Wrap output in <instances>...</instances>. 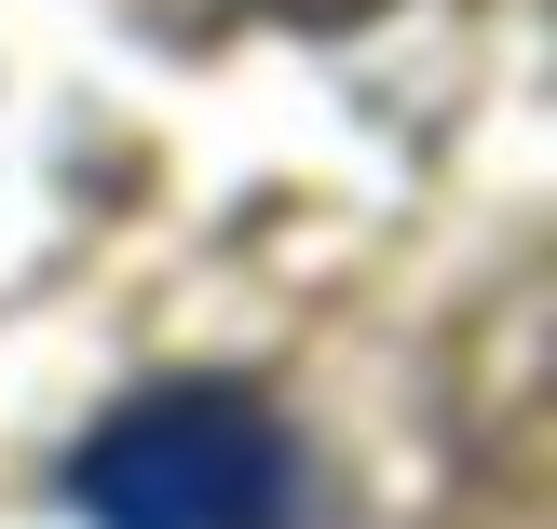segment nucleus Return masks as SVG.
<instances>
[{
    "label": "nucleus",
    "instance_id": "2",
    "mask_svg": "<svg viewBox=\"0 0 557 529\" xmlns=\"http://www.w3.org/2000/svg\"><path fill=\"white\" fill-rule=\"evenodd\" d=\"M259 14H286V27H354V14H381V0H259Z\"/></svg>",
    "mask_w": 557,
    "mask_h": 529
},
{
    "label": "nucleus",
    "instance_id": "1",
    "mask_svg": "<svg viewBox=\"0 0 557 529\" xmlns=\"http://www.w3.org/2000/svg\"><path fill=\"white\" fill-rule=\"evenodd\" d=\"M299 434L245 380H163L123 394L69 449V503L96 529H299Z\"/></svg>",
    "mask_w": 557,
    "mask_h": 529
}]
</instances>
